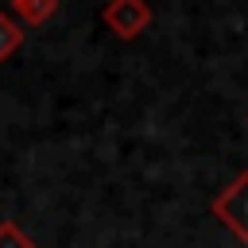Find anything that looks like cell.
<instances>
[{
	"mask_svg": "<svg viewBox=\"0 0 248 248\" xmlns=\"http://www.w3.org/2000/svg\"><path fill=\"white\" fill-rule=\"evenodd\" d=\"M209 213H213L240 244H248V170H240L221 194H213Z\"/></svg>",
	"mask_w": 248,
	"mask_h": 248,
	"instance_id": "cell-1",
	"label": "cell"
},
{
	"mask_svg": "<svg viewBox=\"0 0 248 248\" xmlns=\"http://www.w3.org/2000/svg\"><path fill=\"white\" fill-rule=\"evenodd\" d=\"M0 248H35V240L16 221H0Z\"/></svg>",
	"mask_w": 248,
	"mask_h": 248,
	"instance_id": "cell-5",
	"label": "cell"
},
{
	"mask_svg": "<svg viewBox=\"0 0 248 248\" xmlns=\"http://www.w3.org/2000/svg\"><path fill=\"white\" fill-rule=\"evenodd\" d=\"M101 19H105V27L116 35V39H140L147 27H151V4L147 0H108L105 4V12H101Z\"/></svg>",
	"mask_w": 248,
	"mask_h": 248,
	"instance_id": "cell-2",
	"label": "cell"
},
{
	"mask_svg": "<svg viewBox=\"0 0 248 248\" xmlns=\"http://www.w3.org/2000/svg\"><path fill=\"white\" fill-rule=\"evenodd\" d=\"M19 46H23V27L8 12H0V62H8Z\"/></svg>",
	"mask_w": 248,
	"mask_h": 248,
	"instance_id": "cell-4",
	"label": "cell"
},
{
	"mask_svg": "<svg viewBox=\"0 0 248 248\" xmlns=\"http://www.w3.org/2000/svg\"><path fill=\"white\" fill-rule=\"evenodd\" d=\"M12 4H16V16L27 27H39V23H46L58 12V0H12Z\"/></svg>",
	"mask_w": 248,
	"mask_h": 248,
	"instance_id": "cell-3",
	"label": "cell"
}]
</instances>
